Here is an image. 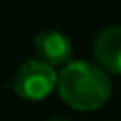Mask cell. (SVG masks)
I'll list each match as a JSON object with an SVG mask.
<instances>
[{
	"mask_svg": "<svg viewBox=\"0 0 121 121\" xmlns=\"http://www.w3.org/2000/svg\"><path fill=\"white\" fill-rule=\"evenodd\" d=\"M93 55L105 73L121 75V24H109L97 32Z\"/></svg>",
	"mask_w": 121,
	"mask_h": 121,
	"instance_id": "4",
	"label": "cell"
},
{
	"mask_svg": "<svg viewBox=\"0 0 121 121\" xmlns=\"http://www.w3.org/2000/svg\"><path fill=\"white\" fill-rule=\"evenodd\" d=\"M35 52L36 59L44 60L51 67H67L71 63L73 56V43L71 39L55 28L40 30L35 36Z\"/></svg>",
	"mask_w": 121,
	"mask_h": 121,
	"instance_id": "3",
	"label": "cell"
},
{
	"mask_svg": "<svg viewBox=\"0 0 121 121\" xmlns=\"http://www.w3.org/2000/svg\"><path fill=\"white\" fill-rule=\"evenodd\" d=\"M56 91L69 107L77 111H93L109 101L113 85L99 65L89 60H71L59 73Z\"/></svg>",
	"mask_w": 121,
	"mask_h": 121,
	"instance_id": "1",
	"label": "cell"
},
{
	"mask_svg": "<svg viewBox=\"0 0 121 121\" xmlns=\"http://www.w3.org/2000/svg\"><path fill=\"white\" fill-rule=\"evenodd\" d=\"M47 121H69V119H63V117H52V119H47Z\"/></svg>",
	"mask_w": 121,
	"mask_h": 121,
	"instance_id": "5",
	"label": "cell"
},
{
	"mask_svg": "<svg viewBox=\"0 0 121 121\" xmlns=\"http://www.w3.org/2000/svg\"><path fill=\"white\" fill-rule=\"evenodd\" d=\"M59 85V73L55 67L40 59H28L20 63L12 77V91L20 99L43 101Z\"/></svg>",
	"mask_w": 121,
	"mask_h": 121,
	"instance_id": "2",
	"label": "cell"
}]
</instances>
